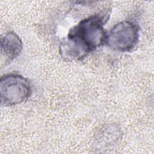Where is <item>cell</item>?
I'll return each instance as SVG.
<instances>
[{
    "label": "cell",
    "mask_w": 154,
    "mask_h": 154,
    "mask_svg": "<svg viewBox=\"0 0 154 154\" xmlns=\"http://www.w3.org/2000/svg\"><path fill=\"white\" fill-rule=\"evenodd\" d=\"M111 14L109 8L80 20L69 29L60 45V54L67 60H79L106 45L107 32L104 25Z\"/></svg>",
    "instance_id": "1"
},
{
    "label": "cell",
    "mask_w": 154,
    "mask_h": 154,
    "mask_svg": "<svg viewBox=\"0 0 154 154\" xmlns=\"http://www.w3.org/2000/svg\"><path fill=\"white\" fill-rule=\"evenodd\" d=\"M32 94L29 81L23 76L10 73L0 79V100L3 106H14L26 101Z\"/></svg>",
    "instance_id": "2"
},
{
    "label": "cell",
    "mask_w": 154,
    "mask_h": 154,
    "mask_svg": "<svg viewBox=\"0 0 154 154\" xmlns=\"http://www.w3.org/2000/svg\"><path fill=\"white\" fill-rule=\"evenodd\" d=\"M140 37V27L131 20H125L116 23L107 33L106 45L119 52H129L137 44Z\"/></svg>",
    "instance_id": "3"
},
{
    "label": "cell",
    "mask_w": 154,
    "mask_h": 154,
    "mask_svg": "<svg viewBox=\"0 0 154 154\" xmlns=\"http://www.w3.org/2000/svg\"><path fill=\"white\" fill-rule=\"evenodd\" d=\"M23 49L20 37L13 31L5 33L1 39V54L5 64H9L18 57Z\"/></svg>",
    "instance_id": "4"
}]
</instances>
